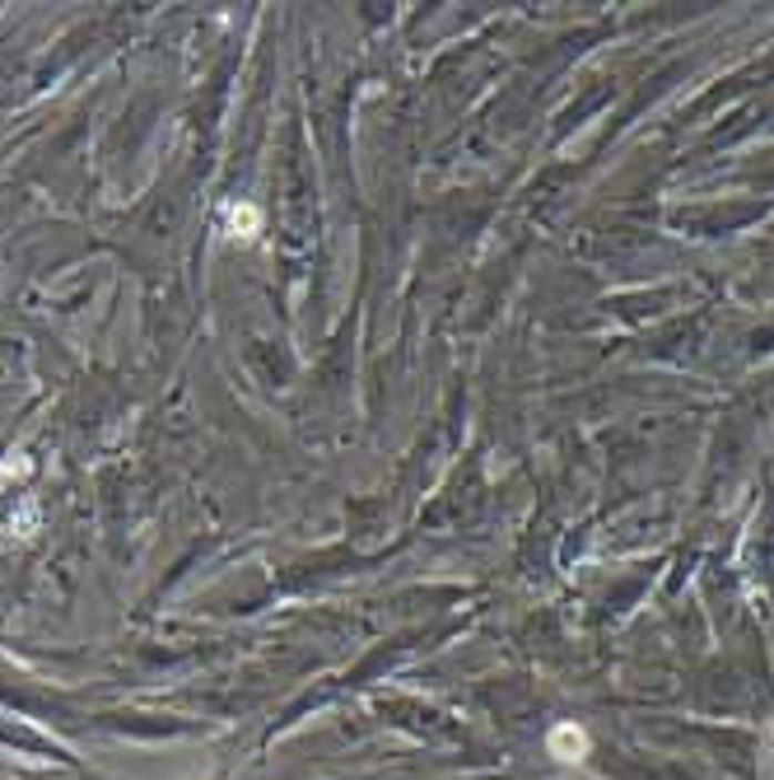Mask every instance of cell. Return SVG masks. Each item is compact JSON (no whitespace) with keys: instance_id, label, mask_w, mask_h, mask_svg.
I'll return each instance as SVG.
<instances>
[{"instance_id":"cell-1","label":"cell","mask_w":774,"mask_h":780,"mask_svg":"<svg viewBox=\"0 0 774 780\" xmlns=\"http://www.w3.org/2000/svg\"><path fill=\"white\" fill-rule=\"evenodd\" d=\"M546 748H551V757H560V762H583V757H588V733L579 725H560V729H551Z\"/></svg>"},{"instance_id":"cell-2","label":"cell","mask_w":774,"mask_h":780,"mask_svg":"<svg viewBox=\"0 0 774 780\" xmlns=\"http://www.w3.org/2000/svg\"><path fill=\"white\" fill-rule=\"evenodd\" d=\"M230 230H234L238 239H253V234L262 230V211H257V206H234V211H230Z\"/></svg>"}]
</instances>
